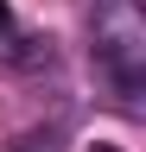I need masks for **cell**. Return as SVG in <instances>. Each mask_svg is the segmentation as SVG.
Here are the masks:
<instances>
[{
  "mask_svg": "<svg viewBox=\"0 0 146 152\" xmlns=\"http://www.w3.org/2000/svg\"><path fill=\"white\" fill-rule=\"evenodd\" d=\"M89 38H95V70L114 83L121 102H140L146 89V7L140 0H95L89 13Z\"/></svg>",
  "mask_w": 146,
  "mask_h": 152,
  "instance_id": "cell-1",
  "label": "cell"
},
{
  "mask_svg": "<svg viewBox=\"0 0 146 152\" xmlns=\"http://www.w3.org/2000/svg\"><path fill=\"white\" fill-rule=\"evenodd\" d=\"M64 146V127H32V133H19L7 152H57Z\"/></svg>",
  "mask_w": 146,
  "mask_h": 152,
  "instance_id": "cell-2",
  "label": "cell"
},
{
  "mask_svg": "<svg viewBox=\"0 0 146 152\" xmlns=\"http://www.w3.org/2000/svg\"><path fill=\"white\" fill-rule=\"evenodd\" d=\"M7 26H13V7H7V0H0V32H7Z\"/></svg>",
  "mask_w": 146,
  "mask_h": 152,
  "instance_id": "cell-3",
  "label": "cell"
},
{
  "mask_svg": "<svg viewBox=\"0 0 146 152\" xmlns=\"http://www.w3.org/2000/svg\"><path fill=\"white\" fill-rule=\"evenodd\" d=\"M89 152H121V146H114V140H95V146H89Z\"/></svg>",
  "mask_w": 146,
  "mask_h": 152,
  "instance_id": "cell-4",
  "label": "cell"
}]
</instances>
